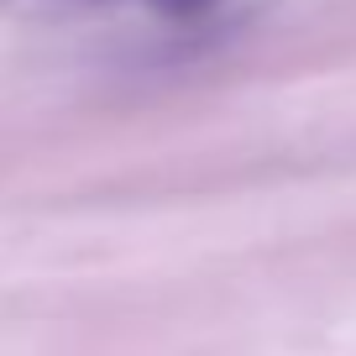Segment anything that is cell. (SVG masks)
I'll use <instances>...</instances> for the list:
<instances>
[{"label":"cell","instance_id":"6da1fadb","mask_svg":"<svg viewBox=\"0 0 356 356\" xmlns=\"http://www.w3.org/2000/svg\"><path fill=\"white\" fill-rule=\"evenodd\" d=\"M157 6H168V11H200V6H210V0H157Z\"/></svg>","mask_w":356,"mask_h":356}]
</instances>
